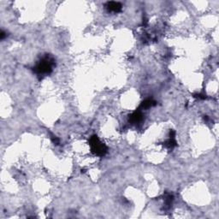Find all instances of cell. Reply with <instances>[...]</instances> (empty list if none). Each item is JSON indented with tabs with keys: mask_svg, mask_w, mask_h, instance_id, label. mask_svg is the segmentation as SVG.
I'll return each mask as SVG.
<instances>
[{
	"mask_svg": "<svg viewBox=\"0 0 219 219\" xmlns=\"http://www.w3.org/2000/svg\"><path fill=\"white\" fill-rule=\"evenodd\" d=\"M108 8L111 11H119L121 9V4L116 2H110L108 3Z\"/></svg>",
	"mask_w": 219,
	"mask_h": 219,
	"instance_id": "1",
	"label": "cell"
}]
</instances>
